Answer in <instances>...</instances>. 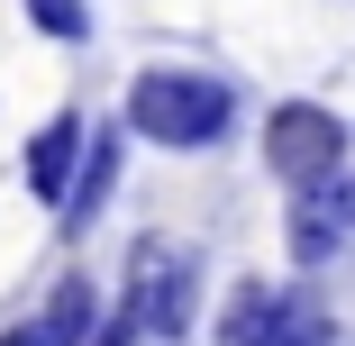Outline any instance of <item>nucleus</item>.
<instances>
[{
  "label": "nucleus",
  "instance_id": "0eeeda50",
  "mask_svg": "<svg viewBox=\"0 0 355 346\" xmlns=\"http://www.w3.org/2000/svg\"><path fill=\"white\" fill-rule=\"evenodd\" d=\"M110 182H119V137H92L83 146V173H73V191H64V228H92L101 219V200H110Z\"/></svg>",
  "mask_w": 355,
  "mask_h": 346
},
{
  "label": "nucleus",
  "instance_id": "423d86ee",
  "mask_svg": "<svg viewBox=\"0 0 355 346\" xmlns=\"http://www.w3.org/2000/svg\"><path fill=\"white\" fill-rule=\"evenodd\" d=\"M92 328H101V292L83 283V273H64V283L46 292V310L19 328L28 346H92Z\"/></svg>",
  "mask_w": 355,
  "mask_h": 346
},
{
  "label": "nucleus",
  "instance_id": "6e6552de",
  "mask_svg": "<svg viewBox=\"0 0 355 346\" xmlns=\"http://www.w3.org/2000/svg\"><path fill=\"white\" fill-rule=\"evenodd\" d=\"M273 283H237L228 310H219V346H273Z\"/></svg>",
  "mask_w": 355,
  "mask_h": 346
},
{
  "label": "nucleus",
  "instance_id": "20e7f679",
  "mask_svg": "<svg viewBox=\"0 0 355 346\" xmlns=\"http://www.w3.org/2000/svg\"><path fill=\"white\" fill-rule=\"evenodd\" d=\"M346 237H355V173L337 164L328 182H310V191L292 200V255H301V264H328Z\"/></svg>",
  "mask_w": 355,
  "mask_h": 346
},
{
  "label": "nucleus",
  "instance_id": "7ed1b4c3",
  "mask_svg": "<svg viewBox=\"0 0 355 346\" xmlns=\"http://www.w3.org/2000/svg\"><path fill=\"white\" fill-rule=\"evenodd\" d=\"M191 292H200V264H191L182 246H137V283H128L137 337L182 346V337H191Z\"/></svg>",
  "mask_w": 355,
  "mask_h": 346
},
{
  "label": "nucleus",
  "instance_id": "39448f33",
  "mask_svg": "<svg viewBox=\"0 0 355 346\" xmlns=\"http://www.w3.org/2000/svg\"><path fill=\"white\" fill-rule=\"evenodd\" d=\"M83 146H92V128L64 110V119H46L37 137H28V191L46 200V210H64V191H73V173H83Z\"/></svg>",
  "mask_w": 355,
  "mask_h": 346
},
{
  "label": "nucleus",
  "instance_id": "f03ea898",
  "mask_svg": "<svg viewBox=\"0 0 355 346\" xmlns=\"http://www.w3.org/2000/svg\"><path fill=\"white\" fill-rule=\"evenodd\" d=\"M337 164H346V119H337L328 101H282V110L264 119V173H273V182L310 191V182H328Z\"/></svg>",
  "mask_w": 355,
  "mask_h": 346
},
{
  "label": "nucleus",
  "instance_id": "1a4fd4ad",
  "mask_svg": "<svg viewBox=\"0 0 355 346\" xmlns=\"http://www.w3.org/2000/svg\"><path fill=\"white\" fill-rule=\"evenodd\" d=\"M28 28L55 37V46H83L92 37V10H83V0H28Z\"/></svg>",
  "mask_w": 355,
  "mask_h": 346
},
{
  "label": "nucleus",
  "instance_id": "f257e3e1",
  "mask_svg": "<svg viewBox=\"0 0 355 346\" xmlns=\"http://www.w3.org/2000/svg\"><path fill=\"white\" fill-rule=\"evenodd\" d=\"M128 128L146 146H164V155H209L237 128V83L200 73V64H146L128 83Z\"/></svg>",
  "mask_w": 355,
  "mask_h": 346
}]
</instances>
